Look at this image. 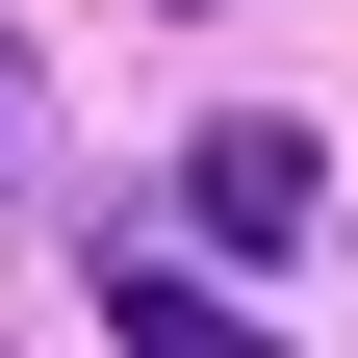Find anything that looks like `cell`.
I'll use <instances>...</instances> for the list:
<instances>
[{"instance_id":"obj_1","label":"cell","mask_w":358,"mask_h":358,"mask_svg":"<svg viewBox=\"0 0 358 358\" xmlns=\"http://www.w3.org/2000/svg\"><path fill=\"white\" fill-rule=\"evenodd\" d=\"M179 205H205L231 256H307V128H205V154H179Z\"/></svg>"},{"instance_id":"obj_2","label":"cell","mask_w":358,"mask_h":358,"mask_svg":"<svg viewBox=\"0 0 358 358\" xmlns=\"http://www.w3.org/2000/svg\"><path fill=\"white\" fill-rule=\"evenodd\" d=\"M103 333H128V358H256V307H231V282H179V256H128Z\"/></svg>"}]
</instances>
